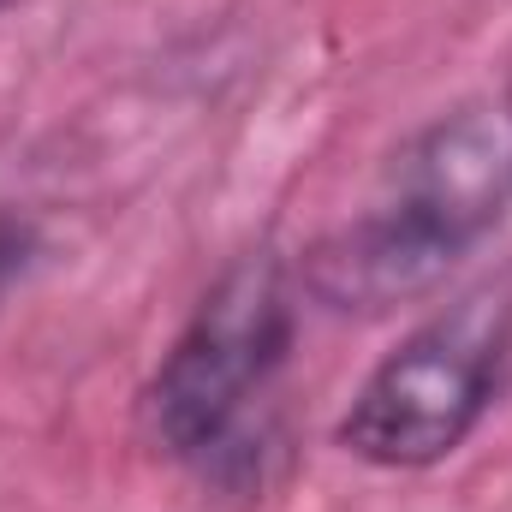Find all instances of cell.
I'll return each instance as SVG.
<instances>
[{"mask_svg": "<svg viewBox=\"0 0 512 512\" xmlns=\"http://www.w3.org/2000/svg\"><path fill=\"white\" fill-rule=\"evenodd\" d=\"M501 108H507V120H512V90H507V96H501Z\"/></svg>", "mask_w": 512, "mask_h": 512, "instance_id": "obj_5", "label": "cell"}, {"mask_svg": "<svg viewBox=\"0 0 512 512\" xmlns=\"http://www.w3.org/2000/svg\"><path fill=\"white\" fill-rule=\"evenodd\" d=\"M512 364V280L465 286L399 334L334 423V447L370 471H435L495 411Z\"/></svg>", "mask_w": 512, "mask_h": 512, "instance_id": "obj_3", "label": "cell"}, {"mask_svg": "<svg viewBox=\"0 0 512 512\" xmlns=\"http://www.w3.org/2000/svg\"><path fill=\"white\" fill-rule=\"evenodd\" d=\"M512 215V120L501 102H459L382 161L370 197L298 256V292L334 316H393Z\"/></svg>", "mask_w": 512, "mask_h": 512, "instance_id": "obj_1", "label": "cell"}, {"mask_svg": "<svg viewBox=\"0 0 512 512\" xmlns=\"http://www.w3.org/2000/svg\"><path fill=\"white\" fill-rule=\"evenodd\" d=\"M6 6H12V0H0V12H6Z\"/></svg>", "mask_w": 512, "mask_h": 512, "instance_id": "obj_6", "label": "cell"}, {"mask_svg": "<svg viewBox=\"0 0 512 512\" xmlns=\"http://www.w3.org/2000/svg\"><path fill=\"white\" fill-rule=\"evenodd\" d=\"M298 274L286 256L262 251L233 256L203 298L191 304L185 328L149 370L137 393L143 441L191 471L239 459L245 423L280 382L298 346Z\"/></svg>", "mask_w": 512, "mask_h": 512, "instance_id": "obj_2", "label": "cell"}, {"mask_svg": "<svg viewBox=\"0 0 512 512\" xmlns=\"http://www.w3.org/2000/svg\"><path fill=\"white\" fill-rule=\"evenodd\" d=\"M36 256H42V227H36V215L0 209V310H6V298L30 280Z\"/></svg>", "mask_w": 512, "mask_h": 512, "instance_id": "obj_4", "label": "cell"}]
</instances>
